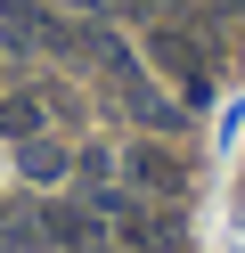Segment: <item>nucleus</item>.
Masks as SVG:
<instances>
[{
    "mask_svg": "<svg viewBox=\"0 0 245 253\" xmlns=\"http://www.w3.org/2000/svg\"><path fill=\"white\" fill-rule=\"evenodd\" d=\"M0 41H8V49H74V25H57L41 8V0H0Z\"/></svg>",
    "mask_w": 245,
    "mask_h": 253,
    "instance_id": "obj_1",
    "label": "nucleus"
},
{
    "mask_svg": "<svg viewBox=\"0 0 245 253\" xmlns=\"http://www.w3.org/2000/svg\"><path fill=\"white\" fill-rule=\"evenodd\" d=\"M147 57H155V66H172L188 98H204V90H212V57L196 49V41L180 33V25H155V33H147Z\"/></svg>",
    "mask_w": 245,
    "mask_h": 253,
    "instance_id": "obj_2",
    "label": "nucleus"
},
{
    "mask_svg": "<svg viewBox=\"0 0 245 253\" xmlns=\"http://www.w3.org/2000/svg\"><path fill=\"white\" fill-rule=\"evenodd\" d=\"M123 171H131V188H139V196H163V204L188 196V164H180L172 147H131Z\"/></svg>",
    "mask_w": 245,
    "mask_h": 253,
    "instance_id": "obj_3",
    "label": "nucleus"
},
{
    "mask_svg": "<svg viewBox=\"0 0 245 253\" xmlns=\"http://www.w3.org/2000/svg\"><path fill=\"white\" fill-rule=\"evenodd\" d=\"M98 204H49L41 212V245H57V253H98Z\"/></svg>",
    "mask_w": 245,
    "mask_h": 253,
    "instance_id": "obj_4",
    "label": "nucleus"
},
{
    "mask_svg": "<svg viewBox=\"0 0 245 253\" xmlns=\"http://www.w3.org/2000/svg\"><path fill=\"white\" fill-rule=\"evenodd\" d=\"M16 164H25V180H65V171H74V155L57 147V139H16Z\"/></svg>",
    "mask_w": 245,
    "mask_h": 253,
    "instance_id": "obj_5",
    "label": "nucleus"
},
{
    "mask_svg": "<svg viewBox=\"0 0 245 253\" xmlns=\"http://www.w3.org/2000/svg\"><path fill=\"white\" fill-rule=\"evenodd\" d=\"M123 106H131L139 123H155V131H180V106L155 98V90H147V74H139V82H123Z\"/></svg>",
    "mask_w": 245,
    "mask_h": 253,
    "instance_id": "obj_6",
    "label": "nucleus"
},
{
    "mask_svg": "<svg viewBox=\"0 0 245 253\" xmlns=\"http://www.w3.org/2000/svg\"><path fill=\"white\" fill-rule=\"evenodd\" d=\"M33 131H41V98H25V90L0 98V139H33Z\"/></svg>",
    "mask_w": 245,
    "mask_h": 253,
    "instance_id": "obj_7",
    "label": "nucleus"
},
{
    "mask_svg": "<svg viewBox=\"0 0 245 253\" xmlns=\"http://www.w3.org/2000/svg\"><path fill=\"white\" fill-rule=\"evenodd\" d=\"M41 245V212H8L0 204V253H33Z\"/></svg>",
    "mask_w": 245,
    "mask_h": 253,
    "instance_id": "obj_8",
    "label": "nucleus"
},
{
    "mask_svg": "<svg viewBox=\"0 0 245 253\" xmlns=\"http://www.w3.org/2000/svg\"><path fill=\"white\" fill-rule=\"evenodd\" d=\"M65 8H90V17H98V8H114V0H65Z\"/></svg>",
    "mask_w": 245,
    "mask_h": 253,
    "instance_id": "obj_9",
    "label": "nucleus"
},
{
    "mask_svg": "<svg viewBox=\"0 0 245 253\" xmlns=\"http://www.w3.org/2000/svg\"><path fill=\"white\" fill-rule=\"evenodd\" d=\"M131 8H163V0H131Z\"/></svg>",
    "mask_w": 245,
    "mask_h": 253,
    "instance_id": "obj_10",
    "label": "nucleus"
},
{
    "mask_svg": "<svg viewBox=\"0 0 245 253\" xmlns=\"http://www.w3.org/2000/svg\"><path fill=\"white\" fill-rule=\"evenodd\" d=\"M221 8H245V0H221Z\"/></svg>",
    "mask_w": 245,
    "mask_h": 253,
    "instance_id": "obj_11",
    "label": "nucleus"
}]
</instances>
